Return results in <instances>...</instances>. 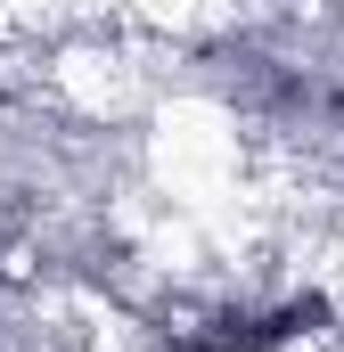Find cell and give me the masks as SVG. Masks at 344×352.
Wrapping results in <instances>:
<instances>
[{
  "label": "cell",
  "instance_id": "cell-1",
  "mask_svg": "<svg viewBox=\"0 0 344 352\" xmlns=\"http://www.w3.org/2000/svg\"><path fill=\"white\" fill-rule=\"evenodd\" d=\"M320 320H328V303L303 295V303H279L262 320H213V336H189L180 352H270V344H287V336H312Z\"/></svg>",
  "mask_w": 344,
  "mask_h": 352
}]
</instances>
